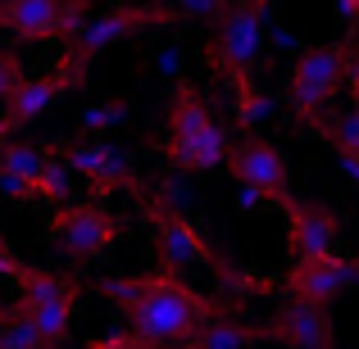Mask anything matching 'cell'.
Here are the masks:
<instances>
[{
    "label": "cell",
    "mask_w": 359,
    "mask_h": 349,
    "mask_svg": "<svg viewBox=\"0 0 359 349\" xmlns=\"http://www.w3.org/2000/svg\"><path fill=\"white\" fill-rule=\"evenodd\" d=\"M50 155H55L50 145H14V141H0V173L32 186L41 177V168L50 164Z\"/></svg>",
    "instance_id": "18"
},
{
    "label": "cell",
    "mask_w": 359,
    "mask_h": 349,
    "mask_svg": "<svg viewBox=\"0 0 359 349\" xmlns=\"http://www.w3.org/2000/svg\"><path fill=\"white\" fill-rule=\"evenodd\" d=\"M46 232L55 236V245H60L73 263H91L96 254H105L109 245L118 241L123 222L109 209H100V204H73V209H55L50 222H46Z\"/></svg>",
    "instance_id": "8"
},
{
    "label": "cell",
    "mask_w": 359,
    "mask_h": 349,
    "mask_svg": "<svg viewBox=\"0 0 359 349\" xmlns=\"http://www.w3.org/2000/svg\"><path fill=\"white\" fill-rule=\"evenodd\" d=\"M177 23V14L173 9H159V5H118V9H105V14H96V18H87L82 23V32L73 36L69 45H78L82 55H100L105 45H114L123 41V36H137V32H146V27H173Z\"/></svg>",
    "instance_id": "9"
},
{
    "label": "cell",
    "mask_w": 359,
    "mask_h": 349,
    "mask_svg": "<svg viewBox=\"0 0 359 349\" xmlns=\"http://www.w3.org/2000/svg\"><path fill=\"white\" fill-rule=\"evenodd\" d=\"M210 122H214V114H210V105H205V96L182 78L177 91H173V100H168V114H164V131H168V136H164V145H159V155H164L168 164H177L182 150L191 145Z\"/></svg>",
    "instance_id": "12"
},
{
    "label": "cell",
    "mask_w": 359,
    "mask_h": 349,
    "mask_svg": "<svg viewBox=\"0 0 359 349\" xmlns=\"http://www.w3.org/2000/svg\"><path fill=\"white\" fill-rule=\"evenodd\" d=\"M287 245L296 259H309V254H332L337 250V236H341V222L327 204L314 200H291L287 209Z\"/></svg>",
    "instance_id": "11"
},
{
    "label": "cell",
    "mask_w": 359,
    "mask_h": 349,
    "mask_svg": "<svg viewBox=\"0 0 359 349\" xmlns=\"http://www.w3.org/2000/svg\"><path fill=\"white\" fill-rule=\"evenodd\" d=\"M232 87H237V122H241V127L264 122V114H269V96H264V91H255L250 73H245V78H232Z\"/></svg>",
    "instance_id": "20"
},
{
    "label": "cell",
    "mask_w": 359,
    "mask_h": 349,
    "mask_svg": "<svg viewBox=\"0 0 359 349\" xmlns=\"http://www.w3.org/2000/svg\"><path fill=\"white\" fill-rule=\"evenodd\" d=\"M100 290L123 308L132 349H177L182 341H191L205 322L232 318V304H223L214 295H201L173 268H159L150 277L100 281Z\"/></svg>",
    "instance_id": "1"
},
{
    "label": "cell",
    "mask_w": 359,
    "mask_h": 349,
    "mask_svg": "<svg viewBox=\"0 0 359 349\" xmlns=\"http://www.w3.org/2000/svg\"><path fill=\"white\" fill-rule=\"evenodd\" d=\"M273 341V322H237V318H214L205 322L191 341H182L177 349H250Z\"/></svg>",
    "instance_id": "15"
},
{
    "label": "cell",
    "mask_w": 359,
    "mask_h": 349,
    "mask_svg": "<svg viewBox=\"0 0 359 349\" xmlns=\"http://www.w3.org/2000/svg\"><path fill=\"white\" fill-rule=\"evenodd\" d=\"M159 69L173 78V73H182V59H177V55H159Z\"/></svg>",
    "instance_id": "31"
},
{
    "label": "cell",
    "mask_w": 359,
    "mask_h": 349,
    "mask_svg": "<svg viewBox=\"0 0 359 349\" xmlns=\"http://www.w3.org/2000/svg\"><path fill=\"white\" fill-rule=\"evenodd\" d=\"M264 14L269 0H232L228 14L214 23V41L205 45L210 64H219L228 78H245L264 45Z\"/></svg>",
    "instance_id": "4"
},
{
    "label": "cell",
    "mask_w": 359,
    "mask_h": 349,
    "mask_svg": "<svg viewBox=\"0 0 359 349\" xmlns=\"http://www.w3.org/2000/svg\"><path fill=\"white\" fill-rule=\"evenodd\" d=\"M351 281H359V259H346V254H337V250L296 259V268L287 272L291 299H309V304H332Z\"/></svg>",
    "instance_id": "10"
},
{
    "label": "cell",
    "mask_w": 359,
    "mask_h": 349,
    "mask_svg": "<svg viewBox=\"0 0 359 349\" xmlns=\"http://www.w3.org/2000/svg\"><path fill=\"white\" fill-rule=\"evenodd\" d=\"M87 64L91 59L78 50V45H64V59L55 64L50 73H41V78H23L5 96L9 109H5V118H0V127H5V131H18V127H27L32 118H41L46 109H55V100H64L82 78H87Z\"/></svg>",
    "instance_id": "3"
},
{
    "label": "cell",
    "mask_w": 359,
    "mask_h": 349,
    "mask_svg": "<svg viewBox=\"0 0 359 349\" xmlns=\"http://www.w3.org/2000/svg\"><path fill=\"white\" fill-rule=\"evenodd\" d=\"M27 78V69H23V59L18 55H9V50H0V100L9 96V91L18 87V82Z\"/></svg>",
    "instance_id": "24"
},
{
    "label": "cell",
    "mask_w": 359,
    "mask_h": 349,
    "mask_svg": "<svg viewBox=\"0 0 359 349\" xmlns=\"http://www.w3.org/2000/svg\"><path fill=\"white\" fill-rule=\"evenodd\" d=\"M0 191H5L9 200H32V186L18 182V177H9V173H0Z\"/></svg>",
    "instance_id": "28"
},
{
    "label": "cell",
    "mask_w": 359,
    "mask_h": 349,
    "mask_svg": "<svg viewBox=\"0 0 359 349\" xmlns=\"http://www.w3.org/2000/svg\"><path fill=\"white\" fill-rule=\"evenodd\" d=\"M118 118H123V100L91 105V114H87V131H100V127H109V122H118Z\"/></svg>",
    "instance_id": "25"
},
{
    "label": "cell",
    "mask_w": 359,
    "mask_h": 349,
    "mask_svg": "<svg viewBox=\"0 0 359 349\" xmlns=\"http://www.w3.org/2000/svg\"><path fill=\"white\" fill-rule=\"evenodd\" d=\"M78 299L82 295H69V299H50V304H36L27 313H18V322H27L36 336H41L50 349H60L73 332V313H78Z\"/></svg>",
    "instance_id": "17"
},
{
    "label": "cell",
    "mask_w": 359,
    "mask_h": 349,
    "mask_svg": "<svg viewBox=\"0 0 359 349\" xmlns=\"http://www.w3.org/2000/svg\"><path fill=\"white\" fill-rule=\"evenodd\" d=\"M87 349H132V341H128V332H123V336H105V341H91Z\"/></svg>",
    "instance_id": "30"
},
{
    "label": "cell",
    "mask_w": 359,
    "mask_h": 349,
    "mask_svg": "<svg viewBox=\"0 0 359 349\" xmlns=\"http://www.w3.org/2000/svg\"><path fill=\"white\" fill-rule=\"evenodd\" d=\"M23 268H27V263H18V254L14 250H9V245H5V236H0V277H23Z\"/></svg>",
    "instance_id": "27"
},
{
    "label": "cell",
    "mask_w": 359,
    "mask_h": 349,
    "mask_svg": "<svg viewBox=\"0 0 359 349\" xmlns=\"http://www.w3.org/2000/svg\"><path fill=\"white\" fill-rule=\"evenodd\" d=\"M273 341H282L291 349H332V318H327V304L291 299V304L273 318Z\"/></svg>",
    "instance_id": "14"
},
{
    "label": "cell",
    "mask_w": 359,
    "mask_h": 349,
    "mask_svg": "<svg viewBox=\"0 0 359 349\" xmlns=\"http://www.w3.org/2000/svg\"><path fill=\"white\" fill-rule=\"evenodd\" d=\"M87 0H0V27L18 41H64L82 32Z\"/></svg>",
    "instance_id": "5"
},
{
    "label": "cell",
    "mask_w": 359,
    "mask_h": 349,
    "mask_svg": "<svg viewBox=\"0 0 359 349\" xmlns=\"http://www.w3.org/2000/svg\"><path fill=\"white\" fill-rule=\"evenodd\" d=\"M0 322H5V327H0V349H50L27 322H18V318L0 313Z\"/></svg>",
    "instance_id": "22"
},
{
    "label": "cell",
    "mask_w": 359,
    "mask_h": 349,
    "mask_svg": "<svg viewBox=\"0 0 359 349\" xmlns=\"http://www.w3.org/2000/svg\"><path fill=\"white\" fill-rule=\"evenodd\" d=\"M18 290H23V295L14 299V308H5V318H18V313H27V308H36V304H50V299L82 295L78 281L60 277V272H41V268H23V277H18Z\"/></svg>",
    "instance_id": "16"
},
{
    "label": "cell",
    "mask_w": 359,
    "mask_h": 349,
    "mask_svg": "<svg viewBox=\"0 0 359 349\" xmlns=\"http://www.w3.org/2000/svg\"><path fill=\"white\" fill-rule=\"evenodd\" d=\"M332 5H337V14H341V23L359 27V0H332Z\"/></svg>",
    "instance_id": "29"
},
{
    "label": "cell",
    "mask_w": 359,
    "mask_h": 349,
    "mask_svg": "<svg viewBox=\"0 0 359 349\" xmlns=\"http://www.w3.org/2000/svg\"><path fill=\"white\" fill-rule=\"evenodd\" d=\"M32 195H46V200H55V204L69 200V168H64L60 155H50V164L41 168V177L32 182Z\"/></svg>",
    "instance_id": "21"
},
{
    "label": "cell",
    "mask_w": 359,
    "mask_h": 349,
    "mask_svg": "<svg viewBox=\"0 0 359 349\" xmlns=\"http://www.w3.org/2000/svg\"><path fill=\"white\" fill-rule=\"evenodd\" d=\"M346 50H351V36L314 45V50H305L296 59V69H291V109H296V118L318 114L337 96L341 73H346Z\"/></svg>",
    "instance_id": "7"
},
{
    "label": "cell",
    "mask_w": 359,
    "mask_h": 349,
    "mask_svg": "<svg viewBox=\"0 0 359 349\" xmlns=\"http://www.w3.org/2000/svg\"><path fill=\"white\" fill-rule=\"evenodd\" d=\"M60 159H64L69 173L87 177L96 195H105V191H114V186L132 182V168H128V159H123V150L109 145V141H78V145H69Z\"/></svg>",
    "instance_id": "13"
},
{
    "label": "cell",
    "mask_w": 359,
    "mask_h": 349,
    "mask_svg": "<svg viewBox=\"0 0 359 349\" xmlns=\"http://www.w3.org/2000/svg\"><path fill=\"white\" fill-rule=\"evenodd\" d=\"M128 191L141 200V209H146L150 227H155V250H159V259H164V268H173V272H177V268H214L223 281H237L241 290L259 286L255 277H245V272L232 268V263L223 259V254H219V250H214V245L205 241L201 232L191 227V218H187V213H177L168 200L150 195L141 177H132V182H128Z\"/></svg>",
    "instance_id": "2"
},
{
    "label": "cell",
    "mask_w": 359,
    "mask_h": 349,
    "mask_svg": "<svg viewBox=\"0 0 359 349\" xmlns=\"http://www.w3.org/2000/svg\"><path fill=\"white\" fill-rule=\"evenodd\" d=\"M305 122L337 150V155H355V159H359V105H351L341 118H332V122L318 118V114H309Z\"/></svg>",
    "instance_id": "19"
},
{
    "label": "cell",
    "mask_w": 359,
    "mask_h": 349,
    "mask_svg": "<svg viewBox=\"0 0 359 349\" xmlns=\"http://www.w3.org/2000/svg\"><path fill=\"white\" fill-rule=\"evenodd\" d=\"M228 173L237 186H250V191L264 195L269 209H287L291 204V168L282 159V150L273 141H259V136H245L237 145H228Z\"/></svg>",
    "instance_id": "6"
},
{
    "label": "cell",
    "mask_w": 359,
    "mask_h": 349,
    "mask_svg": "<svg viewBox=\"0 0 359 349\" xmlns=\"http://www.w3.org/2000/svg\"><path fill=\"white\" fill-rule=\"evenodd\" d=\"M341 82L351 87V96H355V105H359V45H355V32H351V50H346V73H341Z\"/></svg>",
    "instance_id": "26"
},
{
    "label": "cell",
    "mask_w": 359,
    "mask_h": 349,
    "mask_svg": "<svg viewBox=\"0 0 359 349\" xmlns=\"http://www.w3.org/2000/svg\"><path fill=\"white\" fill-rule=\"evenodd\" d=\"M137 5H155V0H137Z\"/></svg>",
    "instance_id": "32"
},
{
    "label": "cell",
    "mask_w": 359,
    "mask_h": 349,
    "mask_svg": "<svg viewBox=\"0 0 359 349\" xmlns=\"http://www.w3.org/2000/svg\"><path fill=\"white\" fill-rule=\"evenodd\" d=\"M232 0H173V14L177 18H205V23H219L228 14Z\"/></svg>",
    "instance_id": "23"
}]
</instances>
